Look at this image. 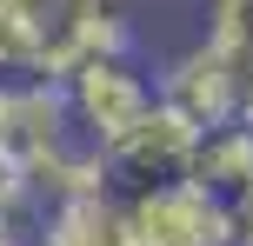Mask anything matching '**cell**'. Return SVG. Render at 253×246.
<instances>
[{
	"label": "cell",
	"instance_id": "6da1fadb",
	"mask_svg": "<svg viewBox=\"0 0 253 246\" xmlns=\"http://www.w3.org/2000/svg\"><path fill=\"white\" fill-rule=\"evenodd\" d=\"M60 93H67V113L87 127V140L100 146V153H107V146H120L126 133L153 113V87L133 73V60H126V53L80 60L74 73L60 80Z\"/></svg>",
	"mask_w": 253,
	"mask_h": 246
},
{
	"label": "cell",
	"instance_id": "7a4b0ae2",
	"mask_svg": "<svg viewBox=\"0 0 253 246\" xmlns=\"http://www.w3.org/2000/svg\"><path fill=\"white\" fill-rule=\"evenodd\" d=\"M120 220H126V246H227V213L193 180L126 193Z\"/></svg>",
	"mask_w": 253,
	"mask_h": 246
},
{
	"label": "cell",
	"instance_id": "3957f363",
	"mask_svg": "<svg viewBox=\"0 0 253 246\" xmlns=\"http://www.w3.org/2000/svg\"><path fill=\"white\" fill-rule=\"evenodd\" d=\"M193 140H200V133H193L187 120H173L160 100H153V113L140 120L120 146H107V193L126 200V193H147V186H173V180H187Z\"/></svg>",
	"mask_w": 253,
	"mask_h": 246
},
{
	"label": "cell",
	"instance_id": "277c9868",
	"mask_svg": "<svg viewBox=\"0 0 253 246\" xmlns=\"http://www.w3.org/2000/svg\"><path fill=\"white\" fill-rule=\"evenodd\" d=\"M153 100H160L173 120H187L193 133L227 127V120L240 113V87H233V73L220 67V53L207 47V40H193L187 53H173V60L160 67V80H153Z\"/></svg>",
	"mask_w": 253,
	"mask_h": 246
},
{
	"label": "cell",
	"instance_id": "5b68a950",
	"mask_svg": "<svg viewBox=\"0 0 253 246\" xmlns=\"http://www.w3.org/2000/svg\"><path fill=\"white\" fill-rule=\"evenodd\" d=\"M187 180L207 186L213 200H233L253 186V127L227 120V127H207L193 140V160H187Z\"/></svg>",
	"mask_w": 253,
	"mask_h": 246
},
{
	"label": "cell",
	"instance_id": "8992f818",
	"mask_svg": "<svg viewBox=\"0 0 253 246\" xmlns=\"http://www.w3.org/2000/svg\"><path fill=\"white\" fill-rule=\"evenodd\" d=\"M40 246H126V220H120V193L93 186V193H60L47 213Z\"/></svg>",
	"mask_w": 253,
	"mask_h": 246
},
{
	"label": "cell",
	"instance_id": "52a82bcc",
	"mask_svg": "<svg viewBox=\"0 0 253 246\" xmlns=\"http://www.w3.org/2000/svg\"><path fill=\"white\" fill-rule=\"evenodd\" d=\"M207 47L233 73L240 100L253 93V0H207Z\"/></svg>",
	"mask_w": 253,
	"mask_h": 246
},
{
	"label": "cell",
	"instance_id": "ba28073f",
	"mask_svg": "<svg viewBox=\"0 0 253 246\" xmlns=\"http://www.w3.org/2000/svg\"><path fill=\"white\" fill-rule=\"evenodd\" d=\"M220 213H227V246H253V186L220 200Z\"/></svg>",
	"mask_w": 253,
	"mask_h": 246
},
{
	"label": "cell",
	"instance_id": "9c48e42d",
	"mask_svg": "<svg viewBox=\"0 0 253 246\" xmlns=\"http://www.w3.org/2000/svg\"><path fill=\"white\" fill-rule=\"evenodd\" d=\"M87 7H100V13H114V20H120V13L133 7V0H87Z\"/></svg>",
	"mask_w": 253,
	"mask_h": 246
}]
</instances>
